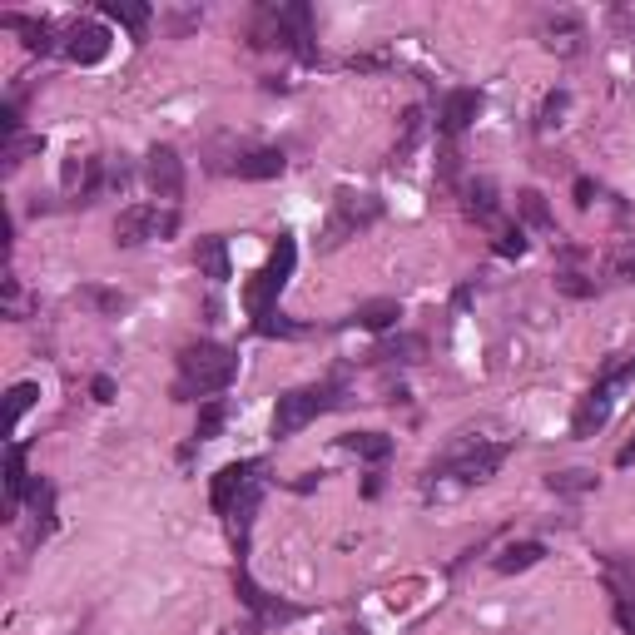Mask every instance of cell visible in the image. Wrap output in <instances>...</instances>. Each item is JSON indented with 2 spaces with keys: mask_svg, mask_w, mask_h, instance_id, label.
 Masks as SVG:
<instances>
[{
  "mask_svg": "<svg viewBox=\"0 0 635 635\" xmlns=\"http://www.w3.org/2000/svg\"><path fill=\"white\" fill-rule=\"evenodd\" d=\"M239 373V353L224 348V343H189L179 353V382H174V397H214L224 392Z\"/></svg>",
  "mask_w": 635,
  "mask_h": 635,
  "instance_id": "1",
  "label": "cell"
},
{
  "mask_svg": "<svg viewBox=\"0 0 635 635\" xmlns=\"http://www.w3.org/2000/svg\"><path fill=\"white\" fill-rule=\"evenodd\" d=\"M293 268H298V244L283 234V239H278V249L268 254V263L254 273V283L244 288V308H249L254 318H268V313H273V303H278V293L288 288Z\"/></svg>",
  "mask_w": 635,
  "mask_h": 635,
  "instance_id": "2",
  "label": "cell"
},
{
  "mask_svg": "<svg viewBox=\"0 0 635 635\" xmlns=\"http://www.w3.org/2000/svg\"><path fill=\"white\" fill-rule=\"evenodd\" d=\"M328 407H338V387H333V382L283 392V397H278V407H273V437H293V432H303V427H308V422H318Z\"/></svg>",
  "mask_w": 635,
  "mask_h": 635,
  "instance_id": "3",
  "label": "cell"
},
{
  "mask_svg": "<svg viewBox=\"0 0 635 635\" xmlns=\"http://www.w3.org/2000/svg\"><path fill=\"white\" fill-rule=\"evenodd\" d=\"M626 378H635V358H626V363H616V368H606V373H601V382L581 397V407H576V417H571V432H576V437H596V432L611 422L616 387H621Z\"/></svg>",
  "mask_w": 635,
  "mask_h": 635,
  "instance_id": "4",
  "label": "cell"
},
{
  "mask_svg": "<svg viewBox=\"0 0 635 635\" xmlns=\"http://www.w3.org/2000/svg\"><path fill=\"white\" fill-rule=\"evenodd\" d=\"M382 219V199L378 194H353V189H338L333 194V219L323 229V249H338L343 239H353L358 229L378 224Z\"/></svg>",
  "mask_w": 635,
  "mask_h": 635,
  "instance_id": "5",
  "label": "cell"
},
{
  "mask_svg": "<svg viewBox=\"0 0 635 635\" xmlns=\"http://www.w3.org/2000/svg\"><path fill=\"white\" fill-rule=\"evenodd\" d=\"M179 229V209H159V204H129L115 219V244L120 249H139L154 239H169Z\"/></svg>",
  "mask_w": 635,
  "mask_h": 635,
  "instance_id": "6",
  "label": "cell"
},
{
  "mask_svg": "<svg viewBox=\"0 0 635 635\" xmlns=\"http://www.w3.org/2000/svg\"><path fill=\"white\" fill-rule=\"evenodd\" d=\"M502 462H507V447H502V442H477V437H472V442L452 447V457H447L442 467H447L462 487H477V482H492Z\"/></svg>",
  "mask_w": 635,
  "mask_h": 635,
  "instance_id": "7",
  "label": "cell"
},
{
  "mask_svg": "<svg viewBox=\"0 0 635 635\" xmlns=\"http://www.w3.org/2000/svg\"><path fill=\"white\" fill-rule=\"evenodd\" d=\"M144 184L154 189V199H179L184 194V159L174 144H154L144 154Z\"/></svg>",
  "mask_w": 635,
  "mask_h": 635,
  "instance_id": "8",
  "label": "cell"
},
{
  "mask_svg": "<svg viewBox=\"0 0 635 635\" xmlns=\"http://www.w3.org/2000/svg\"><path fill=\"white\" fill-rule=\"evenodd\" d=\"M110 55V30L100 25V20H75L70 30H65V60H75V65H100Z\"/></svg>",
  "mask_w": 635,
  "mask_h": 635,
  "instance_id": "9",
  "label": "cell"
},
{
  "mask_svg": "<svg viewBox=\"0 0 635 635\" xmlns=\"http://www.w3.org/2000/svg\"><path fill=\"white\" fill-rule=\"evenodd\" d=\"M258 472H263L258 462H229V467H219V477H214V511H219V516H234L239 497H244L254 482H263Z\"/></svg>",
  "mask_w": 635,
  "mask_h": 635,
  "instance_id": "10",
  "label": "cell"
},
{
  "mask_svg": "<svg viewBox=\"0 0 635 635\" xmlns=\"http://www.w3.org/2000/svg\"><path fill=\"white\" fill-rule=\"evenodd\" d=\"M536 35H541V45H546V50H556V55H576V50H581V40H586V25H581L571 10H561V15H546Z\"/></svg>",
  "mask_w": 635,
  "mask_h": 635,
  "instance_id": "11",
  "label": "cell"
},
{
  "mask_svg": "<svg viewBox=\"0 0 635 635\" xmlns=\"http://www.w3.org/2000/svg\"><path fill=\"white\" fill-rule=\"evenodd\" d=\"M0 25H5V30H20V45H25L30 55H55V50H65V40H60V30H55L50 20H25V15H0Z\"/></svg>",
  "mask_w": 635,
  "mask_h": 635,
  "instance_id": "12",
  "label": "cell"
},
{
  "mask_svg": "<svg viewBox=\"0 0 635 635\" xmlns=\"http://www.w3.org/2000/svg\"><path fill=\"white\" fill-rule=\"evenodd\" d=\"M482 115V90H452L447 95V105H442V134H462V129L472 125Z\"/></svg>",
  "mask_w": 635,
  "mask_h": 635,
  "instance_id": "13",
  "label": "cell"
},
{
  "mask_svg": "<svg viewBox=\"0 0 635 635\" xmlns=\"http://www.w3.org/2000/svg\"><path fill=\"white\" fill-rule=\"evenodd\" d=\"M283 169H288V159H283V149H273V144L244 149V154L234 159V174H239V179H278Z\"/></svg>",
  "mask_w": 635,
  "mask_h": 635,
  "instance_id": "14",
  "label": "cell"
},
{
  "mask_svg": "<svg viewBox=\"0 0 635 635\" xmlns=\"http://www.w3.org/2000/svg\"><path fill=\"white\" fill-rule=\"evenodd\" d=\"M25 497H30V472H25V447L15 442L5 452V516H15Z\"/></svg>",
  "mask_w": 635,
  "mask_h": 635,
  "instance_id": "15",
  "label": "cell"
},
{
  "mask_svg": "<svg viewBox=\"0 0 635 635\" xmlns=\"http://www.w3.org/2000/svg\"><path fill=\"white\" fill-rule=\"evenodd\" d=\"M194 263H199V273L209 278V283H229V244L224 239H199V249H194Z\"/></svg>",
  "mask_w": 635,
  "mask_h": 635,
  "instance_id": "16",
  "label": "cell"
},
{
  "mask_svg": "<svg viewBox=\"0 0 635 635\" xmlns=\"http://www.w3.org/2000/svg\"><path fill=\"white\" fill-rule=\"evenodd\" d=\"M541 556H546V546H541V541H511L507 551L497 556V571H502V576H516V571H531V566H536Z\"/></svg>",
  "mask_w": 635,
  "mask_h": 635,
  "instance_id": "17",
  "label": "cell"
},
{
  "mask_svg": "<svg viewBox=\"0 0 635 635\" xmlns=\"http://www.w3.org/2000/svg\"><path fill=\"white\" fill-rule=\"evenodd\" d=\"M353 318H358V328H368V333H382V328H392V323L402 318V303H397V298H373V303H363Z\"/></svg>",
  "mask_w": 635,
  "mask_h": 635,
  "instance_id": "18",
  "label": "cell"
},
{
  "mask_svg": "<svg viewBox=\"0 0 635 635\" xmlns=\"http://www.w3.org/2000/svg\"><path fill=\"white\" fill-rule=\"evenodd\" d=\"M546 487H551L556 497H581V492H596V472H586V467L551 472V477H546Z\"/></svg>",
  "mask_w": 635,
  "mask_h": 635,
  "instance_id": "19",
  "label": "cell"
},
{
  "mask_svg": "<svg viewBox=\"0 0 635 635\" xmlns=\"http://www.w3.org/2000/svg\"><path fill=\"white\" fill-rule=\"evenodd\" d=\"M422 129H427V120H422V110L412 105V110L402 115V139H397V149H392V169H402V164L412 159V149H417V139H422Z\"/></svg>",
  "mask_w": 635,
  "mask_h": 635,
  "instance_id": "20",
  "label": "cell"
},
{
  "mask_svg": "<svg viewBox=\"0 0 635 635\" xmlns=\"http://www.w3.org/2000/svg\"><path fill=\"white\" fill-rule=\"evenodd\" d=\"M343 447H348L353 457H363V462H382V457L392 452V437H382V432H348Z\"/></svg>",
  "mask_w": 635,
  "mask_h": 635,
  "instance_id": "21",
  "label": "cell"
},
{
  "mask_svg": "<svg viewBox=\"0 0 635 635\" xmlns=\"http://www.w3.org/2000/svg\"><path fill=\"white\" fill-rule=\"evenodd\" d=\"M516 209H521V219H526L531 229H541V234L556 229V219H551V209H546V199H541L536 189H521V194H516Z\"/></svg>",
  "mask_w": 635,
  "mask_h": 635,
  "instance_id": "22",
  "label": "cell"
},
{
  "mask_svg": "<svg viewBox=\"0 0 635 635\" xmlns=\"http://www.w3.org/2000/svg\"><path fill=\"white\" fill-rule=\"evenodd\" d=\"M105 15H110L115 25H125V30L139 35V30L149 25V15H154V10H149V5H139V0H105Z\"/></svg>",
  "mask_w": 635,
  "mask_h": 635,
  "instance_id": "23",
  "label": "cell"
},
{
  "mask_svg": "<svg viewBox=\"0 0 635 635\" xmlns=\"http://www.w3.org/2000/svg\"><path fill=\"white\" fill-rule=\"evenodd\" d=\"M224 417H229V402H224V397H209V402L199 407V422H194V442H209V437H219Z\"/></svg>",
  "mask_w": 635,
  "mask_h": 635,
  "instance_id": "24",
  "label": "cell"
},
{
  "mask_svg": "<svg viewBox=\"0 0 635 635\" xmlns=\"http://www.w3.org/2000/svg\"><path fill=\"white\" fill-rule=\"evenodd\" d=\"M25 154H40V134H15V139H5V154H0L5 164H0V169L15 174V169L25 164Z\"/></svg>",
  "mask_w": 635,
  "mask_h": 635,
  "instance_id": "25",
  "label": "cell"
},
{
  "mask_svg": "<svg viewBox=\"0 0 635 635\" xmlns=\"http://www.w3.org/2000/svg\"><path fill=\"white\" fill-rule=\"evenodd\" d=\"M422 353H427V343L417 338V333H407V338H397V343H387L378 358H387V363H422Z\"/></svg>",
  "mask_w": 635,
  "mask_h": 635,
  "instance_id": "26",
  "label": "cell"
},
{
  "mask_svg": "<svg viewBox=\"0 0 635 635\" xmlns=\"http://www.w3.org/2000/svg\"><path fill=\"white\" fill-rule=\"evenodd\" d=\"M467 209H472V219H482V224H492L497 219V189L482 179V184H472V199H467Z\"/></svg>",
  "mask_w": 635,
  "mask_h": 635,
  "instance_id": "27",
  "label": "cell"
},
{
  "mask_svg": "<svg viewBox=\"0 0 635 635\" xmlns=\"http://www.w3.org/2000/svg\"><path fill=\"white\" fill-rule=\"evenodd\" d=\"M35 397H40L35 382H15V387H10V427H20V417L35 407Z\"/></svg>",
  "mask_w": 635,
  "mask_h": 635,
  "instance_id": "28",
  "label": "cell"
},
{
  "mask_svg": "<svg viewBox=\"0 0 635 635\" xmlns=\"http://www.w3.org/2000/svg\"><path fill=\"white\" fill-rule=\"evenodd\" d=\"M80 298H85V303H95L100 313H125V308H129L125 293H110V288H80Z\"/></svg>",
  "mask_w": 635,
  "mask_h": 635,
  "instance_id": "29",
  "label": "cell"
},
{
  "mask_svg": "<svg viewBox=\"0 0 635 635\" xmlns=\"http://www.w3.org/2000/svg\"><path fill=\"white\" fill-rule=\"evenodd\" d=\"M566 110H571V95H566V90H551V95L541 100V129H556Z\"/></svg>",
  "mask_w": 635,
  "mask_h": 635,
  "instance_id": "30",
  "label": "cell"
},
{
  "mask_svg": "<svg viewBox=\"0 0 635 635\" xmlns=\"http://www.w3.org/2000/svg\"><path fill=\"white\" fill-rule=\"evenodd\" d=\"M254 328L263 333V338H298V333H303V328H298V323H288V318H283L278 308H273L268 318H258Z\"/></svg>",
  "mask_w": 635,
  "mask_h": 635,
  "instance_id": "31",
  "label": "cell"
},
{
  "mask_svg": "<svg viewBox=\"0 0 635 635\" xmlns=\"http://www.w3.org/2000/svg\"><path fill=\"white\" fill-rule=\"evenodd\" d=\"M492 249H497L502 258H521V254H526V234H521V229H502Z\"/></svg>",
  "mask_w": 635,
  "mask_h": 635,
  "instance_id": "32",
  "label": "cell"
},
{
  "mask_svg": "<svg viewBox=\"0 0 635 635\" xmlns=\"http://www.w3.org/2000/svg\"><path fill=\"white\" fill-rule=\"evenodd\" d=\"M611 273H616L621 283H635V244H631V249H621V254L611 258Z\"/></svg>",
  "mask_w": 635,
  "mask_h": 635,
  "instance_id": "33",
  "label": "cell"
},
{
  "mask_svg": "<svg viewBox=\"0 0 635 635\" xmlns=\"http://www.w3.org/2000/svg\"><path fill=\"white\" fill-rule=\"evenodd\" d=\"M611 25L631 40V35H635V5H616V10H611Z\"/></svg>",
  "mask_w": 635,
  "mask_h": 635,
  "instance_id": "34",
  "label": "cell"
},
{
  "mask_svg": "<svg viewBox=\"0 0 635 635\" xmlns=\"http://www.w3.org/2000/svg\"><path fill=\"white\" fill-rule=\"evenodd\" d=\"M556 283H561V288H566L571 298H586V293H591V283H581V273H561Z\"/></svg>",
  "mask_w": 635,
  "mask_h": 635,
  "instance_id": "35",
  "label": "cell"
},
{
  "mask_svg": "<svg viewBox=\"0 0 635 635\" xmlns=\"http://www.w3.org/2000/svg\"><path fill=\"white\" fill-rule=\"evenodd\" d=\"M90 392H95V402H115V382L105 378V373H100V378L90 382Z\"/></svg>",
  "mask_w": 635,
  "mask_h": 635,
  "instance_id": "36",
  "label": "cell"
},
{
  "mask_svg": "<svg viewBox=\"0 0 635 635\" xmlns=\"http://www.w3.org/2000/svg\"><path fill=\"white\" fill-rule=\"evenodd\" d=\"M591 199H596V184L591 179H576V209H591Z\"/></svg>",
  "mask_w": 635,
  "mask_h": 635,
  "instance_id": "37",
  "label": "cell"
},
{
  "mask_svg": "<svg viewBox=\"0 0 635 635\" xmlns=\"http://www.w3.org/2000/svg\"><path fill=\"white\" fill-rule=\"evenodd\" d=\"M616 462H621V467H635V442H631V447H621V457H616Z\"/></svg>",
  "mask_w": 635,
  "mask_h": 635,
  "instance_id": "38",
  "label": "cell"
},
{
  "mask_svg": "<svg viewBox=\"0 0 635 635\" xmlns=\"http://www.w3.org/2000/svg\"><path fill=\"white\" fill-rule=\"evenodd\" d=\"M621 621H626V631L635 635V616H631V611H626V616H621Z\"/></svg>",
  "mask_w": 635,
  "mask_h": 635,
  "instance_id": "39",
  "label": "cell"
}]
</instances>
